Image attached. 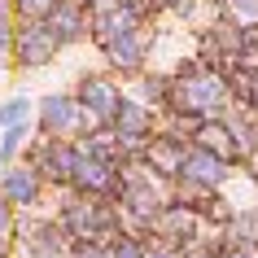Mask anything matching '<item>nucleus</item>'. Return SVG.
<instances>
[{"instance_id":"39448f33","label":"nucleus","mask_w":258,"mask_h":258,"mask_svg":"<svg viewBox=\"0 0 258 258\" xmlns=\"http://www.w3.org/2000/svg\"><path fill=\"white\" fill-rule=\"evenodd\" d=\"M188 166H197V175H202V179H215L219 175V162H210V158H197V162H188Z\"/></svg>"},{"instance_id":"7ed1b4c3","label":"nucleus","mask_w":258,"mask_h":258,"mask_svg":"<svg viewBox=\"0 0 258 258\" xmlns=\"http://www.w3.org/2000/svg\"><path fill=\"white\" fill-rule=\"evenodd\" d=\"M27 96H18V101H9V105H5V109H0V122H22V118H27Z\"/></svg>"},{"instance_id":"20e7f679","label":"nucleus","mask_w":258,"mask_h":258,"mask_svg":"<svg viewBox=\"0 0 258 258\" xmlns=\"http://www.w3.org/2000/svg\"><path fill=\"white\" fill-rule=\"evenodd\" d=\"M88 96H92V109H101V114H109V101H114V92H109L105 83H92V88H88Z\"/></svg>"},{"instance_id":"0eeeda50","label":"nucleus","mask_w":258,"mask_h":258,"mask_svg":"<svg viewBox=\"0 0 258 258\" xmlns=\"http://www.w3.org/2000/svg\"><path fill=\"white\" fill-rule=\"evenodd\" d=\"M236 9H241L245 18H258V0H236Z\"/></svg>"},{"instance_id":"f257e3e1","label":"nucleus","mask_w":258,"mask_h":258,"mask_svg":"<svg viewBox=\"0 0 258 258\" xmlns=\"http://www.w3.org/2000/svg\"><path fill=\"white\" fill-rule=\"evenodd\" d=\"M184 96H188V105H219V101H223V88H219L215 79H197V83H188V88H184Z\"/></svg>"},{"instance_id":"1a4fd4ad","label":"nucleus","mask_w":258,"mask_h":258,"mask_svg":"<svg viewBox=\"0 0 258 258\" xmlns=\"http://www.w3.org/2000/svg\"><path fill=\"white\" fill-rule=\"evenodd\" d=\"M27 5H31V9H35V5H44V0H27Z\"/></svg>"},{"instance_id":"f03ea898","label":"nucleus","mask_w":258,"mask_h":258,"mask_svg":"<svg viewBox=\"0 0 258 258\" xmlns=\"http://www.w3.org/2000/svg\"><path fill=\"white\" fill-rule=\"evenodd\" d=\"M44 118H48V127H70V122H75V109L57 96V101H48V105H44Z\"/></svg>"},{"instance_id":"6e6552de","label":"nucleus","mask_w":258,"mask_h":258,"mask_svg":"<svg viewBox=\"0 0 258 258\" xmlns=\"http://www.w3.org/2000/svg\"><path fill=\"white\" fill-rule=\"evenodd\" d=\"M228 258H254V249H236V254H228Z\"/></svg>"},{"instance_id":"423d86ee","label":"nucleus","mask_w":258,"mask_h":258,"mask_svg":"<svg viewBox=\"0 0 258 258\" xmlns=\"http://www.w3.org/2000/svg\"><path fill=\"white\" fill-rule=\"evenodd\" d=\"M9 192H14V197H31V179L27 175H14V179H9Z\"/></svg>"}]
</instances>
